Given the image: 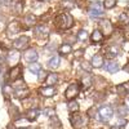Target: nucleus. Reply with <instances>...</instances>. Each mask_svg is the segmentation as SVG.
<instances>
[{"instance_id":"nucleus-1","label":"nucleus","mask_w":129,"mask_h":129,"mask_svg":"<svg viewBox=\"0 0 129 129\" xmlns=\"http://www.w3.org/2000/svg\"><path fill=\"white\" fill-rule=\"evenodd\" d=\"M56 25L61 28V30H69L74 25V19L69 13H61L59 16H57L56 18Z\"/></svg>"},{"instance_id":"nucleus-2","label":"nucleus","mask_w":129,"mask_h":129,"mask_svg":"<svg viewBox=\"0 0 129 129\" xmlns=\"http://www.w3.org/2000/svg\"><path fill=\"white\" fill-rule=\"evenodd\" d=\"M70 120H71V124H72L74 128L80 129V128L87 126V124H88V115H81V114H78V112H74Z\"/></svg>"},{"instance_id":"nucleus-3","label":"nucleus","mask_w":129,"mask_h":129,"mask_svg":"<svg viewBox=\"0 0 129 129\" xmlns=\"http://www.w3.org/2000/svg\"><path fill=\"white\" fill-rule=\"evenodd\" d=\"M88 12L90 14V17L93 18H100L103 16V7L100 2H92L89 4V8H88Z\"/></svg>"},{"instance_id":"nucleus-4","label":"nucleus","mask_w":129,"mask_h":129,"mask_svg":"<svg viewBox=\"0 0 129 129\" xmlns=\"http://www.w3.org/2000/svg\"><path fill=\"white\" fill-rule=\"evenodd\" d=\"M112 115H114V110H112V107H110V106H102L101 109L98 110V116H100V120L102 123L110 121Z\"/></svg>"},{"instance_id":"nucleus-5","label":"nucleus","mask_w":129,"mask_h":129,"mask_svg":"<svg viewBox=\"0 0 129 129\" xmlns=\"http://www.w3.org/2000/svg\"><path fill=\"white\" fill-rule=\"evenodd\" d=\"M13 89H14V95L18 97V98H25V97H27V95L30 94L28 88L26 87V84H25L22 80L18 81L14 87H13Z\"/></svg>"},{"instance_id":"nucleus-6","label":"nucleus","mask_w":129,"mask_h":129,"mask_svg":"<svg viewBox=\"0 0 129 129\" xmlns=\"http://www.w3.org/2000/svg\"><path fill=\"white\" fill-rule=\"evenodd\" d=\"M80 92V85L78 83H72L69 85V88L66 89V92H64V98L67 100H74L75 97H76Z\"/></svg>"},{"instance_id":"nucleus-7","label":"nucleus","mask_w":129,"mask_h":129,"mask_svg":"<svg viewBox=\"0 0 129 129\" xmlns=\"http://www.w3.org/2000/svg\"><path fill=\"white\" fill-rule=\"evenodd\" d=\"M34 34L38 39H47L49 36V30L44 25H38L34 28Z\"/></svg>"},{"instance_id":"nucleus-8","label":"nucleus","mask_w":129,"mask_h":129,"mask_svg":"<svg viewBox=\"0 0 129 129\" xmlns=\"http://www.w3.org/2000/svg\"><path fill=\"white\" fill-rule=\"evenodd\" d=\"M21 31V25L17 22V21H13V22H10L7 27V36L8 38H13L14 35L19 34Z\"/></svg>"},{"instance_id":"nucleus-9","label":"nucleus","mask_w":129,"mask_h":129,"mask_svg":"<svg viewBox=\"0 0 129 129\" xmlns=\"http://www.w3.org/2000/svg\"><path fill=\"white\" fill-rule=\"evenodd\" d=\"M100 31L102 32L103 35H106V36H110L111 34H112V31H114V27H112V25H111V22L110 21H107V19H102L101 22H100Z\"/></svg>"},{"instance_id":"nucleus-10","label":"nucleus","mask_w":129,"mask_h":129,"mask_svg":"<svg viewBox=\"0 0 129 129\" xmlns=\"http://www.w3.org/2000/svg\"><path fill=\"white\" fill-rule=\"evenodd\" d=\"M21 75H22V67L16 64V66L8 72V79L10 81H17V80L21 79Z\"/></svg>"},{"instance_id":"nucleus-11","label":"nucleus","mask_w":129,"mask_h":129,"mask_svg":"<svg viewBox=\"0 0 129 129\" xmlns=\"http://www.w3.org/2000/svg\"><path fill=\"white\" fill-rule=\"evenodd\" d=\"M23 58H25V61L28 62V63H34V62L38 61L39 54H38V52H36L34 48H31V49H27V50L23 53Z\"/></svg>"},{"instance_id":"nucleus-12","label":"nucleus","mask_w":129,"mask_h":129,"mask_svg":"<svg viewBox=\"0 0 129 129\" xmlns=\"http://www.w3.org/2000/svg\"><path fill=\"white\" fill-rule=\"evenodd\" d=\"M28 41H30V39L27 36H19L18 39H16L13 41V47L16 49H19V50L21 49H26L28 47Z\"/></svg>"},{"instance_id":"nucleus-13","label":"nucleus","mask_w":129,"mask_h":129,"mask_svg":"<svg viewBox=\"0 0 129 129\" xmlns=\"http://www.w3.org/2000/svg\"><path fill=\"white\" fill-rule=\"evenodd\" d=\"M39 92H40V94H41L43 97H45V98H52V97L56 95V93H57L56 88L52 87V85H47V87L40 88Z\"/></svg>"},{"instance_id":"nucleus-14","label":"nucleus","mask_w":129,"mask_h":129,"mask_svg":"<svg viewBox=\"0 0 129 129\" xmlns=\"http://www.w3.org/2000/svg\"><path fill=\"white\" fill-rule=\"evenodd\" d=\"M19 58H21V54H19L17 50H10L8 54H7V61L10 64H17L18 61H19Z\"/></svg>"},{"instance_id":"nucleus-15","label":"nucleus","mask_w":129,"mask_h":129,"mask_svg":"<svg viewBox=\"0 0 129 129\" xmlns=\"http://www.w3.org/2000/svg\"><path fill=\"white\" fill-rule=\"evenodd\" d=\"M103 64H105V70L109 71L110 74H115V72L119 71V64H117L115 61H107Z\"/></svg>"},{"instance_id":"nucleus-16","label":"nucleus","mask_w":129,"mask_h":129,"mask_svg":"<svg viewBox=\"0 0 129 129\" xmlns=\"http://www.w3.org/2000/svg\"><path fill=\"white\" fill-rule=\"evenodd\" d=\"M116 93L120 94V95H126V94H129V81L117 85V87H116Z\"/></svg>"},{"instance_id":"nucleus-17","label":"nucleus","mask_w":129,"mask_h":129,"mask_svg":"<svg viewBox=\"0 0 129 129\" xmlns=\"http://www.w3.org/2000/svg\"><path fill=\"white\" fill-rule=\"evenodd\" d=\"M58 52H59L61 56H67V54H70V53L72 52V47H71V44L64 43V44H62V45L58 48Z\"/></svg>"},{"instance_id":"nucleus-18","label":"nucleus","mask_w":129,"mask_h":129,"mask_svg":"<svg viewBox=\"0 0 129 129\" xmlns=\"http://www.w3.org/2000/svg\"><path fill=\"white\" fill-rule=\"evenodd\" d=\"M90 40L93 43H100V41L103 40V34H102L100 30H94L92 32V35H90Z\"/></svg>"},{"instance_id":"nucleus-19","label":"nucleus","mask_w":129,"mask_h":129,"mask_svg":"<svg viewBox=\"0 0 129 129\" xmlns=\"http://www.w3.org/2000/svg\"><path fill=\"white\" fill-rule=\"evenodd\" d=\"M103 57L100 56V54H94L93 58H92V66L93 67H102V64H103Z\"/></svg>"},{"instance_id":"nucleus-20","label":"nucleus","mask_w":129,"mask_h":129,"mask_svg":"<svg viewBox=\"0 0 129 129\" xmlns=\"http://www.w3.org/2000/svg\"><path fill=\"white\" fill-rule=\"evenodd\" d=\"M57 81H58V75L57 74L52 72V74L47 75V79H45V84L47 85H54Z\"/></svg>"},{"instance_id":"nucleus-21","label":"nucleus","mask_w":129,"mask_h":129,"mask_svg":"<svg viewBox=\"0 0 129 129\" xmlns=\"http://www.w3.org/2000/svg\"><path fill=\"white\" fill-rule=\"evenodd\" d=\"M59 62H61V58L58 56H53L49 61H48V67L49 69H57L59 66Z\"/></svg>"},{"instance_id":"nucleus-22","label":"nucleus","mask_w":129,"mask_h":129,"mask_svg":"<svg viewBox=\"0 0 129 129\" xmlns=\"http://www.w3.org/2000/svg\"><path fill=\"white\" fill-rule=\"evenodd\" d=\"M107 56H109L110 58H115V57H117L119 56V49H117L115 45H111V47H109L107 48Z\"/></svg>"},{"instance_id":"nucleus-23","label":"nucleus","mask_w":129,"mask_h":129,"mask_svg":"<svg viewBox=\"0 0 129 129\" xmlns=\"http://www.w3.org/2000/svg\"><path fill=\"white\" fill-rule=\"evenodd\" d=\"M67 109H69V111L70 112H78L79 111V103L75 101V100H70V102H69V105H67Z\"/></svg>"},{"instance_id":"nucleus-24","label":"nucleus","mask_w":129,"mask_h":129,"mask_svg":"<svg viewBox=\"0 0 129 129\" xmlns=\"http://www.w3.org/2000/svg\"><path fill=\"white\" fill-rule=\"evenodd\" d=\"M25 23H26L27 26H34V25L36 23V17H35L34 14H27V16L25 17Z\"/></svg>"},{"instance_id":"nucleus-25","label":"nucleus","mask_w":129,"mask_h":129,"mask_svg":"<svg viewBox=\"0 0 129 129\" xmlns=\"http://www.w3.org/2000/svg\"><path fill=\"white\" fill-rule=\"evenodd\" d=\"M13 9H14L16 14H21V13L23 12V2H21V0H18L17 3H14Z\"/></svg>"},{"instance_id":"nucleus-26","label":"nucleus","mask_w":129,"mask_h":129,"mask_svg":"<svg viewBox=\"0 0 129 129\" xmlns=\"http://www.w3.org/2000/svg\"><path fill=\"white\" fill-rule=\"evenodd\" d=\"M28 70H30L31 72H34V74H39V72L41 71V64H39V63L34 62V63H31V64H30Z\"/></svg>"},{"instance_id":"nucleus-27","label":"nucleus","mask_w":129,"mask_h":129,"mask_svg":"<svg viewBox=\"0 0 129 129\" xmlns=\"http://www.w3.org/2000/svg\"><path fill=\"white\" fill-rule=\"evenodd\" d=\"M81 84L84 88H89L92 85V78L89 76V75H85V76L81 79Z\"/></svg>"},{"instance_id":"nucleus-28","label":"nucleus","mask_w":129,"mask_h":129,"mask_svg":"<svg viewBox=\"0 0 129 129\" xmlns=\"http://www.w3.org/2000/svg\"><path fill=\"white\" fill-rule=\"evenodd\" d=\"M27 119L31 121V120H35L36 119V117H38V115H39V111L38 110H34V109H32V110H30V111H27Z\"/></svg>"},{"instance_id":"nucleus-29","label":"nucleus","mask_w":129,"mask_h":129,"mask_svg":"<svg viewBox=\"0 0 129 129\" xmlns=\"http://www.w3.org/2000/svg\"><path fill=\"white\" fill-rule=\"evenodd\" d=\"M116 3H117V0H105V2H103V7L106 9H111V8H114L116 5Z\"/></svg>"},{"instance_id":"nucleus-30","label":"nucleus","mask_w":129,"mask_h":129,"mask_svg":"<svg viewBox=\"0 0 129 129\" xmlns=\"http://www.w3.org/2000/svg\"><path fill=\"white\" fill-rule=\"evenodd\" d=\"M3 92H4L5 95H12L14 93V89H13V87H9L8 84H5L3 87Z\"/></svg>"},{"instance_id":"nucleus-31","label":"nucleus","mask_w":129,"mask_h":129,"mask_svg":"<svg viewBox=\"0 0 129 129\" xmlns=\"http://www.w3.org/2000/svg\"><path fill=\"white\" fill-rule=\"evenodd\" d=\"M78 39L81 40V41H85V40L88 39V32L85 31V30H80V31L78 32Z\"/></svg>"},{"instance_id":"nucleus-32","label":"nucleus","mask_w":129,"mask_h":129,"mask_svg":"<svg viewBox=\"0 0 129 129\" xmlns=\"http://www.w3.org/2000/svg\"><path fill=\"white\" fill-rule=\"evenodd\" d=\"M119 22L123 23V25H126V23L129 22V17H128L126 13H121V14L119 16Z\"/></svg>"},{"instance_id":"nucleus-33","label":"nucleus","mask_w":129,"mask_h":129,"mask_svg":"<svg viewBox=\"0 0 129 129\" xmlns=\"http://www.w3.org/2000/svg\"><path fill=\"white\" fill-rule=\"evenodd\" d=\"M62 7L67 8V9H71V8L75 7V4L72 3V0H62Z\"/></svg>"},{"instance_id":"nucleus-34","label":"nucleus","mask_w":129,"mask_h":129,"mask_svg":"<svg viewBox=\"0 0 129 129\" xmlns=\"http://www.w3.org/2000/svg\"><path fill=\"white\" fill-rule=\"evenodd\" d=\"M117 114H119L121 117H124L128 114V109H126L125 106H119V109H117Z\"/></svg>"},{"instance_id":"nucleus-35","label":"nucleus","mask_w":129,"mask_h":129,"mask_svg":"<svg viewBox=\"0 0 129 129\" xmlns=\"http://www.w3.org/2000/svg\"><path fill=\"white\" fill-rule=\"evenodd\" d=\"M81 69H83V70H85L87 72H90V71H92V69H93V66H92V63L83 62V63H81Z\"/></svg>"},{"instance_id":"nucleus-36","label":"nucleus","mask_w":129,"mask_h":129,"mask_svg":"<svg viewBox=\"0 0 129 129\" xmlns=\"http://www.w3.org/2000/svg\"><path fill=\"white\" fill-rule=\"evenodd\" d=\"M47 75H48V74H45L44 71H40V72H39V81L45 80V79H47Z\"/></svg>"},{"instance_id":"nucleus-37","label":"nucleus","mask_w":129,"mask_h":129,"mask_svg":"<svg viewBox=\"0 0 129 129\" xmlns=\"http://www.w3.org/2000/svg\"><path fill=\"white\" fill-rule=\"evenodd\" d=\"M95 112H97V110H95V107H92V109H89V111L87 112V115L92 117V115H93V114H95Z\"/></svg>"},{"instance_id":"nucleus-38","label":"nucleus","mask_w":129,"mask_h":129,"mask_svg":"<svg viewBox=\"0 0 129 129\" xmlns=\"http://www.w3.org/2000/svg\"><path fill=\"white\" fill-rule=\"evenodd\" d=\"M83 49H80V50H76V52H75V57H76V58H80L81 56H83Z\"/></svg>"},{"instance_id":"nucleus-39","label":"nucleus","mask_w":129,"mask_h":129,"mask_svg":"<svg viewBox=\"0 0 129 129\" xmlns=\"http://www.w3.org/2000/svg\"><path fill=\"white\" fill-rule=\"evenodd\" d=\"M123 49H124V50H129V43H128V41L123 43Z\"/></svg>"},{"instance_id":"nucleus-40","label":"nucleus","mask_w":129,"mask_h":129,"mask_svg":"<svg viewBox=\"0 0 129 129\" xmlns=\"http://www.w3.org/2000/svg\"><path fill=\"white\" fill-rule=\"evenodd\" d=\"M124 71H126V72L129 74V63H128V64H125V66H124Z\"/></svg>"},{"instance_id":"nucleus-41","label":"nucleus","mask_w":129,"mask_h":129,"mask_svg":"<svg viewBox=\"0 0 129 129\" xmlns=\"http://www.w3.org/2000/svg\"><path fill=\"white\" fill-rule=\"evenodd\" d=\"M2 74H3V67L0 66V80H2Z\"/></svg>"},{"instance_id":"nucleus-42","label":"nucleus","mask_w":129,"mask_h":129,"mask_svg":"<svg viewBox=\"0 0 129 129\" xmlns=\"http://www.w3.org/2000/svg\"><path fill=\"white\" fill-rule=\"evenodd\" d=\"M18 129H28L27 126H25V128H21V126H18Z\"/></svg>"},{"instance_id":"nucleus-43","label":"nucleus","mask_w":129,"mask_h":129,"mask_svg":"<svg viewBox=\"0 0 129 129\" xmlns=\"http://www.w3.org/2000/svg\"><path fill=\"white\" fill-rule=\"evenodd\" d=\"M40 2H49V0H40Z\"/></svg>"},{"instance_id":"nucleus-44","label":"nucleus","mask_w":129,"mask_h":129,"mask_svg":"<svg viewBox=\"0 0 129 129\" xmlns=\"http://www.w3.org/2000/svg\"><path fill=\"white\" fill-rule=\"evenodd\" d=\"M2 4H3V2H2V0H0V5H2Z\"/></svg>"}]
</instances>
